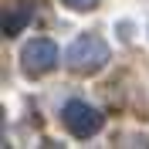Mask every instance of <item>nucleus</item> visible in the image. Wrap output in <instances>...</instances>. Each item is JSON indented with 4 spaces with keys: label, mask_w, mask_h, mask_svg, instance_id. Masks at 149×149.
Returning a JSON list of instances; mask_svg holds the SVG:
<instances>
[{
    "label": "nucleus",
    "mask_w": 149,
    "mask_h": 149,
    "mask_svg": "<svg viewBox=\"0 0 149 149\" xmlns=\"http://www.w3.org/2000/svg\"><path fill=\"white\" fill-rule=\"evenodd\" d=\"M68 3H78V7H85V3H92V0H68Z\"/></svg>",
    "instance_id": "f257e3e1"
}]
</instances>
